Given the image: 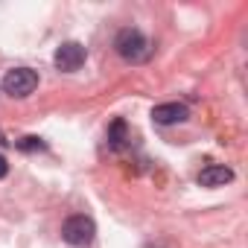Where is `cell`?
I'll use <instances>...</instances> for the list:
<instances>
[{
  "label": "cell",
  "instance_id": "obj_8",
  "mask_svg": "<svg viewBox=\"0 0 248 248\" xmlns=\"http://www.w3.org/2000/svg\"><path fill=\"white\" fill-rule=\"evenodd\" d=\"M18 146H21L24 152H35V149H47L41 138H24V140H18Z\"/></svg>",
  "mask_w": 248,
  "mask_h": 248
},
{
  "label": "cell",
  "instance_id": "obj_1",
  "mask_svg": "<svg viewBox=\"0 0 248 248\" xmlns=\"http://www.w3.org/2000/svg\"><path fill=\"white\" fill-rule=\"evenodd\" d=\"M114 47H117L120 59H126V62H132V64H138V62H146V59L152 56V44H149V38H146L140 30H132V27L117 32V38H114Z\"/></svg>",
  "mask_w": 248,
  "mask_h": 248
},
{
  "label": "cell",
  "instance_id": "obj_3",
  "mask_svg": "<svg viewBox=\"0 0 248 248\" xmlns=\"http://www.w3.org/2000/svg\"><path fill=\"white\" fill-rule=\"evenodd\" d=\"M35 88H38V73L30 70V67H15V70H9V73L3 76V91H6L9 96L24 99V96H30Z\"/></svg>",
  "mask_w": 248,
  "mask_h": 248
},
{
  "label": "cell",
  "instance_id": "obj_6",
  "mask_svg": "<svg viewBox=\"0 0 248 248\" xmlns=\"http://www.w3.org/2000/svg\"><path fill=\"white\" fill-rule=\"evenodd\" d=\"M228 181H233V170L222 167V164H210L199 172V184L202 187H225Z\"/></svg>",
  "mask_w": 248,
  "mask_h": 248
},
{
  "label": "cell",
  "instance_id": "obj_5",
  "mask_svg": "<svg viewBox=\"0 0 248 248\" xmlns=\"http://www.w3.org/2000/svg\"><path fill=\"white\" fill-rule=\"evenodd\" d=\"M190 117L187 105L181 102H164V105H155L152 108V120L158 123V126H172V123H184Z\"/></svg>",
  "mask_w": 248,
  "mask_h": 248
},
{
  "label": "cell",
  "instance_id": "obj_4",
  "mask_svg": "<svg viewBox=\"0 0 248 248\" xmlns=\"http://www.w3.org/2000/svg\"><path fill=\"white\" fill-rule=\"evenodd\" d=\"M53 62H56L59 70L73 73V70H79V67L85 64V47H82L79 41H67V44H62V47L56 50Z\"/></svg>",
  "mask_w": 248,
  "mask_h": 248
},
{
  "label": "cell",
  "instance_id": "obj_9",
  "mask_svg": "<svg viewBox=\"0 0 248 248\" xmlns=\"http://www.w3.org/2000/svg\"><path fill=\"white\" fill-rule=\"evenodd\" d=\"M6 172H9V164H6L3 155H0V178H6Z\"/></svg>",
  "mask_w": 248,
  "mask_h": 248
},
{
  "label": "cell",
  "instance_id": "obj_7",
  "mask_svg": "<svg viewBox=\"0 0 248 248\" xmlns=\"http://www.w3.org/2000/svg\"><path fill=\"white\" fill-rule=\"evenodd\" d=\"M108 143H111L114 149H120L123 143H126V123H123V120H114V123H111V129H108Z\"/></svg>",
  "mask_w": 248,
  "mask_h": 248
},
{
  "label": "cell",
  "instance_id": "obj_2",
  "mask_svg": "<svg viewBox=\"0 0 248 248\" xmlns=\"http://www.w3.org/2000/svg\"><path fill=\"white\" fill-rule=\"evenodd\" d=\"M62 236H64L67 245L85 248V245L93 242V236H96V225H93V219H88V216H70V219L62 225Z\"/></svg>",
  "mask_w": 248,
  "mask_h": 248
}]
</instances>
